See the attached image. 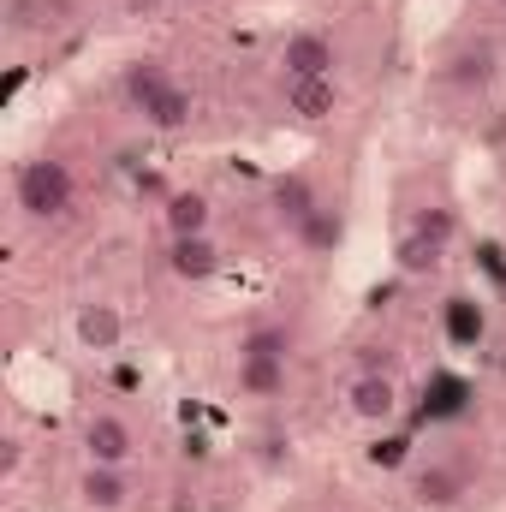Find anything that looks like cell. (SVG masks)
<instances>
[{"label":"cell","instance_id":"obj_19","mask_svg":"<svg viewBox=\"0 0 506 512\" xmlns=\"http://www.w3.org/2000/svg\"><path fill=\"white\" fill-rule=\"evenodd\" d=\"M465 405H471V382H459V376H435L423 387V417H459Z\"/></svg>","mask_w":506,"mask_h":512},{"label":"cell","instance_id":"obj_21","mask_svg":"<svg viewBox=\"0 0 506 512\" xmlns=\"http://www.w3.org/2000/svg\"><path fill=\"white\" fill-rule=\"evenodd\" d=\"M18 459H24V453H18V441H6V453H0V471L12 477V471H18Z\"/></svg>","mask_w":506,"mask_h":512},{"label":"cell","instance_id":"obj_5","mask_svg":"<svg viewBox=\"0 0 506 512\" xmlns=\"http://www.w3.org/2000/svg\"><path fill=\"white\" fill-rule=\"evenodd\" d=\"M346 405H352L358 423H393L399 417V387H393L387 370H358L352 387H346Z\"/></svg>","mask_w":506,"mask_h":512},{"label":"cell","instance_id":"obj_22","mask_svg":"<svg viewBox=\"0 0 506 512\" xmlns=\"http://www.w3.org/2000/svg\"><path fill=\"white\" fill-rule=\"evenodd\" d=\"M501 6H506V0H501Z\"/></svg>","mask_w":506,"mask_h":512},{"label":"cell","instance_id":"obj_2","mask_svg":"<svg viewBox=\"0 0 506 512\" xmlns=\"http://www.w3.org/2000/svg\"><path fill=\"white\" fill-rule=\"evenodd\" d=\"M12 203H18L30 221H66L72 203H78V179H72L66 161L36 155V161H24V167L12 173Z\"/></svg>","mask_w":506,"mask_h":512},{"label":"cell","instance_id":"obj_11","mask_svg":"<svg viewBox=\"0 0 506 512\" xmlns=\"http://www.w3.org/2000/svg\"><path fill=\"white\" fill-rule=\"evenodd\" d=\"M441 84H453V90H483V84H495V48H489V42H465V48L441 66Z\"/></svg>","mask_w":506,"mask_h":512},{"label":"cell","instance_id":"obj_3","mask_svg":"<svg viewBox=\"0 0 506 512\" xmlns=\"http://www.w3.org/2000/svg\"><path fill=\"white\" fill-rule=\"evenodd\" d=\"M334 66H340V48H334V36H322V30H298V36H286V48H280V72H286V78H334Z\"/></svg>","mask_w":506,"mask_h":512},{"label":"cell","instance_id":"obj_17","mask_svg":"<svg viewBox=\"0 0 506 512\" xmlns=\"http://www.w3.org/2000/svg\"><path fill=\"white\" fill-rule=\"evenodd\" d=\"M399 274H435L441 268V256H447V245L441 239H429L423 227H405V239H399Z\"/></svg>","mask_w":506,"mask_h":512},{"label":"cell","instance_id":"obj_8","mask_svg":"<svg viewBox=\"0 0 506 512\" xmlns=\"http://www.w3.org/2000/svg\"><path fill=\"white\" fill-rule=\"evenodd\" d=\"M78 501L90 512H120L131 501V483H126V465H90L78 477Z\"/></svg>","mask_w":506,"mask_h":512},{"label":"cell","instance_id":"obj_13","mask_svg":"<svg viewBox=\"0 0 506 512\" xmlns=\"http://www.w3.org/2000/svg\"><path fill=\"white\" fill-rule=\"evenodd\" d=\"M292 239H298V251L304 256H334L346 245V221H340V209H316V215H304L298 227H292Z\"/></svg>","mask_w":506,"mask_h":512},{"label":"cell","instance_id":"obj_20","mask_svg":"<svg viewBox=\"0 0 506 512\" xmlns=\"http://www.w3.org/2000/svg\"><path fill=\"white\" fill-rule=\"evenodd\" d=\"M411 227H423L429 239H441V245H453V233H459V221H453V209H423Z\"/></svg>","mask_w":506,"mask_h":512},{"label":"cell","instance_id":"obj_14","mask_svg":"<svg viewBox=\"0 0 506 512\" xmlns=\"http://www.w3.org/2000/svg\"><path fill=\"white\" fill-rule=\"evenodd\" d=\"M316 209H322V197H316L310 173H280V179H274V215H280L286 227H298V221L316 215Z\"/></svg>","mask_w":506,"mask_h":512},{"label":"cell","instance_id":"obj_6","mask_svg":"<svg viewBox=\"0 0 506 512\" xmlns=\"http://www.w3.org/2000/svg\"><path fill=\"white\" fill-rule=\"evenodd\" d=\"M72 334H78V346H84V352H120V340H126V316H120V304L90 298V304H78Z\"/></svg>","mask_w":506,"mask_h":512},{"label":"cell","instance_id":"obj_16","mask_svg":"<svg viewBox=\"0 0 506 512\" xmlns=\"http://www.w3.org/2000/svg\"><path fill=\"white\" fill-rule=\"evenodd\" d=\"M239 393L245 399H280L286 393V358H239Z\"/></svg>","mask_w":506,"mask_h":512},{"label":"cell","instance_id":"obj_4","mask_svg":"<svg viewBox=\"0 0 506 512\" xmlns=\"http://www.w3.org/2000/svg\"><path fill=\"white\" fill-rule=\"evenodd\" d=\"M280 96H286V114L304 120V126H322L340 114V84L334 78H280Z\"/></svg>","mask_w":506,"mask_h":512},{"label":"cell","instance_id":"obj_1","mask_svg":"<svg viewBox=\"0 0 506 512\" xmlns=\"http://www.w3.org/2000/svg\"><path fill=\"white\" fill-rule=\"evenodd\" d=\"M120 90H126V102L143 114V126L155 131H185L191 126V90L161 66V60H131L126 78H120Z\"/></svg>","mask_w":506,"mask_h":512},{"label":"cell","instance_id":"obj_12","mask_svg":"<svg viewBox=\"0 0 506 512\" xmlns=\"http://www.w3.org/2000/svg\"><path fill=\"white\" fill-rule=\"evenodd\" d=\"M465 489H471V471H465V465H423V471L411 477V495H417L423 507H453Z\"/></svg>","mask_w":506,"mask_h":512},{"label":"cell","instance_id":"obj_15","mask_svg":"<svg viewBox=\"0 0 506 512\" xmlns=\"http://www.w3.org/2000/svg\"><path fill=\"white\" fill-rule=\"evenodd\" d=\"M161 215H167V239L209 233V221H215V209H209V197H203V191H173Z\"/></svg>","mask_w":506,"mask_h":512},{"label":"cell","instance_id":"obj_7","mask_svg":"<svg viewBox=\"0 0 506 512\" xmlns=\"http://www.w3.org/2000/svg\"><path fill=\"white\" fill-rule=\"evenodd\" d=\"M84 453H90V465H131L137 435H131L126 417L102 411V417H90V423H84Z\"/></svg>","mask_w":506,"mask_h":512},{"label":"cell","instance_id":"obj_9","mask_svg":"<svg viewBox=\"0 0 506 512\" xmlns=\"http://www.w3.org/2000/svg\"><path fill=\"white\" fill-rule=\"evenodd\" d=\"M167 268L179 280H215L221 274V245L209 233H191V239H173L167 245Z\"/></svg>","mask_w":506,"mask_h":512},{"label":"cell","instance_id":"obj_18","mask_svg":"<svg viewBox=\"0 0 506 512\" xmlns=\"http://www.w3.org/2000/svg\"><path fill=\"white\" fill-rule=\"evenodd\" d=\"M239 358H286L292 364V328L286 322H256V328H245Z\"/></svg>","mask_w":506,"mask_h":512},{"label":"cell","instance_id":"obj_10","mask_svg":"<svg viewBox=\"0 0 506 512\" xmlns=\"http://www.w3.org/2000/svg\"><path fill=\"white\" fill-rule=\"evenodd\" d=\"M441 328H447V340L453 346H483V334H489V310L471 298V292H453L447 304H441Z\"/></svg>","mask_w":506,"mask_h":512}]
</instances>
